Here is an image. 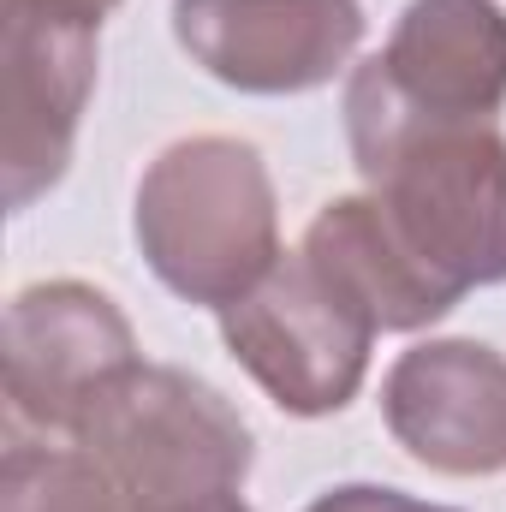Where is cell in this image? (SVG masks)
<instances>
[{
    "instance_id": "obj_1",
    "label": "cell",
    "mask_w": 506,
    "mask_h": 512,
    "mask_svg": "<svg viewBox=\"0 0 506 512\" xmlns=\"http://www.w3.org/2000/svg\"><path fill=\"white\" fill-rule=\"evenodd\" d=\"M346 137L381 221L459 298L506 280V137L495 120L411 108L381 60L346 78Z\"/></svg>"
},
{
    "instance_id": "obj_2",
    "label": "cell",
    "mask_w": 506,
    "mask_h": 512,
    "mask_svg": "<svg viewBox=\"0 0 506 512\" xmlns=\"http://www.w3.org/2000/svg\"><path fill=\"white\" fill-rule=\"evenodd\" d=\"M131 233L167 292L215 316L286 256L268 161L256 143L227 131L179 137L143 167Z\"/></svg>"
},
{
    "instance_id": "obj_3",
    "label": "cell",
    "mask_w": 506,
    "mask_h": 512,
    "mask_svg": "<svg viewBox=\"0 0 506 512\" xmlns=\"http://www.w3.org/2000/svg\"><path fill=\"white\" fill-rule=\"evenodd\" d=\"M72 441L108 471L131 512H191L239 495L256 465L251 423L221 387L143 358L78 411Z\"/></svg>"
},
{
    "instance_id": "obj_4",
    "label": "cell",
    "mask_w": 506,
    "mask_h": 512,
    "mask_svg": "<svg viewBox=\"0 0 506 512\" xmlns=\"http://www.w3.org/2000/svg\"><path fill=\"white\" fill-rule=\"evenodd\" d=\"M221 340L286 417H334L370 376L376 322L304 251H286L221 310Z\"/></svg>"
},
{
    "instance_id": "obj_5",
    "label": "cell",
    "mask_w": 506,
    "mask_h": 512,
    "mask_svg": "<svg viewBox=\"0 0 506 512\" xmlns=\"http://www.w3.org/2000/svg\"><path fill=\"white\" fill-rule=\"evenodd\" d=\"M6 131H0V185L6 209L24 215L48 197L84 126L96 90L102 18L60 0H6Z\"/></svg>"
},
{
    "instance_id": "obj_6",
    "label": "cell",
    "mask_w": 506,
    "mask_h": 512,
    "mask_svg": "<svg viewBox=\"0 0 506 512\" xmlns=\"http://www.w3.org/2000/svg\"><path fill=\"white\" fill-rule=\"evenodd\" d=\"M179 48L239 96H304L334 84L358 42V0H173Z\"/></svg>"
},
{
    "instance_id": "obj_7",
    "label": "cell",
    "mask_w": 506,
    "mask_h": 512,
    "mask_svg": "<svg viewBox=\"0 0 506 512\" xmlns=\"http://www.w3.org/2000/svg\"><path fill=\"white\" fill-rule=\"evenodd\" d=\"M6 399L12 417L36 429H66L78 411L137 364V334L126 310L84 280H36L6 304Z\"/></svg>"
},
{
    "instance_id": "obj_8",
    "label": "cell",
    "mask_w": 506,
    "mask_h": 512,
    "mask_svg": "<svg viewBox=\"0 0 506 512\" xmlns=\"http://www.w3.org/2000/svg\"><path fill=\"white\" fill-rule=\"evenodd\" d=\"M387 435L441 477L506 471V358L483 340H423L381 376Z\"/></svg>"
},
{
    "instance_id": "obj_9",
    "label": "cell",
    "mask_w": 506,
    "mask_h": 512,
    "mask_svg": "<svg viewBox=\"0 0 506 512\" xmlns=\"http://www.w3.org/2000/svg\"><path fill=\"white\" fill-rule=\"evenodd\" d=\"M376 60L411 108L447 120H495L506 108V6L411 0Z\"/></svg>"
},
{
    "instance_id": "obj_10",
    "label": "cell",
    "mask_w": 506,
    "mask_h": 512,
    "mask_svg": "<svg viewBox=\"0 0 506 512\" xmlns=\"http://www.w3.org/2000/svg\"><path fill=\"white\" fill-rule=\"evenodd\" d=\"M298 251L376 322V334H417V328L441 322L459 304V292L447 280H435L417 256L399 245V233L381 221L370 191L334 197L310 221Z\"/></svg>"
},
{
    "instance_id": "obj_11",
    "label": "cell",
    "mask_w": 506,
    "mask_h": 512,
    "mask_svg": "<svg viewBox=\"0 0 506 512\" xmlns=\"http://www.w3.org/2000/svg\"><path fill=\"white\" fill-rule=\"evenodd\" d=\"M0 512H131L84 447L12 441L0 459Z\"/></svg>"
},
{
    "instance_id": "obj_12",
    "label": "cell",
    "mask_w": 506,
    "mask_h": 512,
    "mask_svg": "<svg viewBox=\"0 0 506 512\" xmlns=\"http://www.w3.org/2000/svg\"><path fill=\"white\" fill-rule=\"evenodd\" d=\"M304 512H459V507H429V501L399 495V489H381V483H340V489L316 495Z\"/></svg>"
},
{
    "instance_id": "obj_13",
    "label": "cell",
    "mask_w": 506,
    "mask_h": 512,
    "mask_svg": "<svg viewBox=\"0 0 506 512\" xmlns=\"http://www.w3.org/2000/svg\"><path fill=\"white\" fill-rule=\"evenodd\" d=\"M191 512H251L239 495H221V501H203V507H191Z\"/></svg>"
},
{
    "instance_id": "obj_14",
    "label": "cell",
    "mask_w": 506,
    "mask_h": 512,
    "mask_svg": "<svg viewBox=\"0 0 506 512\" xmlns=\"http://www.w3.org/2000/svg\"><path fill=\"white\" fill-rule=\"evenodd\" d=\"M60 6H78V12H96V18H102V12H114L120 0H60Z\"/></svg>"
}]
</instances>
